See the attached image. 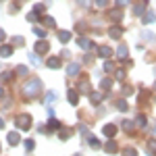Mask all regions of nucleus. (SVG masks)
<instances>
[{"label": "nucleus", "mask_w": 156, "mask_h": 156, "mask_svg": "<svg viewBox=\"0 0 156 156\" xmlns=\"http://www.w3.org/2000/svg\"><path fill=\"white\" fill-rule=\"evenodd\" d=\"M12 54V44H2L0 46V56H11Z\"/></svg>", "instance_id": "15"}, {"label": "nucleus", "mask_w": 156, "mask_h": 156, "mask_svg": "<svg viewBox=\"0 0 156 156\" xmlns=\"http://www.w3.org/2000/svg\"><path fill=\"white\" fill-rule=\"evenodd\" d=\"M69 104H73V106H77L79 104V92L77 90H69Z\"/></svg>", "instance_id": "9"}, {"label": "nucleus", "mask_w": 156, "mask_h": 156, "mask_svg": "<svg viewBox=\"0 0 156 156\" xmlns=\"http://www.w3.org/2000/svg\"><path fill=\"white\" fill-rule=\"evenodd\" d=\"M58 40L65 44V42H69L71 40V31H58Z\"/></svg>", "instance_id": "25"}, {"label": "nucleus", "mask_w": 156, "mask_h": 156, "mask_svg": "<svg viewBox=\"0 0 156 156\" xmlns=\"http://www.w3.org/2000/svg\"><path fill=\"white\" fill-rule=\"evenodd\" d=\"M56 98H58V96H56V92H48V96H46V102H48V104H52Z\"/></svg>", "instance_id": "36"}, {"label": "nucleus", "mask_w": 156, "mask_h": 156, "mask_svg": "<svg viewBox=\"0 0 156 156\" xmlns=\"http://www.w3.org/2000/svg\"><path fill=\"white\" fill-rule=\"evenodd\" d=\"M44 9H46V4H36V6H34V11H36L37 15H42V12H44Z\"/></svg>", "instance_id": "40"}, {"label": "nucleus", "mask_w": 156, "mask_h": 156, "mask_svg": "<svg viewBox=\"0 0 156 156\" xmlns=\"http://www.w3.org/2000/svg\"><path fill=\"white\" fill-rule=\"evenodd\" d=\"M108 36L112 37V40H119V37L123 36V29H121V27H117V25H112V27L108 29Z\"/></svg>", "instance_id": "11"}, {"label": "nucleus", "mask_w": 156, "mask_h": 156, "mask_svg": "<svg viewBox=\"0 0 156 156\" xmlns=\"http://www.w3.org/2000/svg\"><path fill=\"white\" fill-rule=\"evenodd\" d=\"M79 71H81L79 62H69V65H67V75H69V77H75V75H79Z\"/></svg>", "instance_id": "4"}, {"label": "nucleus", "mask_w": 156, "mask_h": 156, "mask_svg": "<svg viewBox=\"0 0 156 156\" xmlns=\"http://www.w3.org/2000/svg\"><path fill=\"white\" fill-rule=\"evenodd\" d=\"M77 92H79V94H92V90H90V81H87V79H81L79 85H77Z\"/></svg>", "instance_id": "7"}, {"label": "nucleus", "mask_w": 156, "mask_h": 156, "mask_svg": "<svg viewBox=\"0 0 156 156\" xmlns=\"http://www.w3.org/2000/svg\"><path fill=\"white\" fill-rule=\"evenodd\" d=\"M48 50H50V44L46 42V40H40V42L36 44V52L37 54H46Z\"/></svg>", "instance_id": "6"}, {"label": "nucleus", "mask_w": 156, "mask_h": 156, "mask_svg": "<svg viewBox=\"0 0 156 156\" xmlns=\"http://www.w3.org/2000/svg\"><path fill=\"white\" fill-rule=\"evenodd\" d=\"M112 69H115V62L106 60V62H104V71H112Z\"/></svg>", "instance_id": "41"}, {"label": "nucleus", "mask_w": 156, "mask_h": 156, "mask_svg": "<svg viewBox=\"0 0 156 156\" xmlns=\"http://www.w3.org/2000/svg\"><path fill=\"white\" fill-rule=\"evenodd\" d=\"M29 60H31V65H36V67H40V65H42V60L37 58L36 52H31V54H29Z\"/></svg>", "instance_id": "29"}, {"label": "nucleus", "mask_w": 156, "mask_h": 156, "mask_svg": "<svg viewBox=\"0 0 156 156\" xmlns=\"http://www.w3.org/2000/svg\"><path fill=\"white\" fill-rule=\"evenodd\" d=\"M87 144L92 146L94 150H98V148H102V142H100L98 137H94V135H87Z\"/></svg>", "instance_id": "16"}, {"label": "nucleus", "mask_w": 156, "mask_h": 156, "mask_svg": "<svg viewBox=\"0 0 156 156\" xmlns=\"http://www.w3.org/2000/svg\"><path fill=\"white\" fill-rule=\"evenodd\" d=\"M104 152H106V154H117V152H119V146H117V142H115L112 137H108V142L104 144Z\"/></svg>", "instance_id": "3"}, {"label": "nucleus", "mask_w": 156, "mask_h": 156, "mask_svg": "<svg viewBox=\"0 0 156 156\" xmlns=\"http://www.w3.org/2000/svg\"><path fill=\"white\" fill-rule=\"evenodd\" d=\"M115 106L119 108L121 112H125V110L129 108V106H127V102H125V100H117V102H115Z\"/></svg>", "instance_id": "28"}, {"label": "nucleus", "mask_w": 156, "mask_h": 156, "mask_svg": "<svg viewBox=\"0 0 156 156\" xmlns=\"http://www.w3.org/2000/svg\"><path fill=\"white\" fill-rule=\"evenodd\" d=\"M146 6H148V0H142V2H137V4L133 6V12H135L137 17H142V15H144V9H146Z\"/></svg>", "instance_id": "10"}, {"label": "nucleus", "mask_w": 156, "mask_h": 156, "mask_svg": "<svg viewBox=\"0 0 156 156\" xmlns=\"http://www.w3.org/2000/svg\"><path fill=\"white\" fill-rule=\"evenodd\" d=\"M4 40V31H2V27H0V42Z\"/></svg>", "instance_id": "47"}, {"label": "nucleus", "mask_w": 156, "mask_h": 156, "mask_svg": "<svg viewBox=\"0 0 156 156\" xmlns=\"http://www.w3.org/2000/svg\"><path fill=\"white\" fill-rule=\"evenodd\" d=\"M115 75H117V79H119V81H123V79H125V71H123V69H117V71H115Z\"/></svg>", "instance_id": "39"}, {"label": "nucleus", "mask_w": 156, "mask_h": 156, "mask_svg": "<svg viewBox=\"0 0 156 156\" xmlns=\"http://www.w3.org/2000/svg\"><path fill=\"white\" fill-rule=\"evenodd\" d=\"M15 73H17V75H21V77H25L29 71H27V67H23V65H21V67H17V71H15Z\"/></svg>", "instance_id": "35"}, {"label": "nucleus", "mask_w": 156, "mask_h": 156, "mask_svg": "<svg viewBox=\"0 0 156 156\" xmlns=\"http://www.w3.org/2000/svg\"><path fill=\"white\" fill-rule=\"evenodd\" d=\"M90 102H92V104H100V102H102V94L92 92V94H90Z\"/></svg>", "instance_id": "20"}, {"label": "nucleus", "mask_w": 156, "mask_h": 156, "mask_svg": "<svg viewBox=\"0 0 156 156\" xmlns=\"http://www.w3.org/2000/svg\"><path fill=\"white\" fill-rule=\"evenodd\" d=\"M146 148H148V152L152 156H156V140H150V142L146 144Z\"/></svg>", "instance_id": "23"}, {"label": "nucleus", "mask_w": 156, "mask_h": 156, "mask_svg": "<svg viewBox=\"0 0 156 156\" xmlns=\"http://www.w3.org/2000/svg\"><path fill=\"white\" fill-rule=\"evenodd\" d=\"M0 98H4V90L2 87H0Z\"/></svg>", "instance_id": "48"}, {"label": "nucleus", "mask_w": 156, "mask_h": 156, "mask_svg": "<svg viewBox=\"0 0 156 156\" xmlns=\"http://www.w3.org/2000/svg\"><path fill=\"white\" fill-rule=\"evenodd\" d=\"M154 19H156V15H154V12H148V15H144V23H152Z\"/></svg>", "instance_id": "38"}, {"label": "nucleus", "mask_w": 156, "mask_h": 156, "mask_svg": "<svg viewBox=\"0 0 156 156\" xmlns=\"http://www.w3.org/2000/svg\"><path fill=\"white\" fill-rule=\"evenodd\" d=\"M48 129H52V131H58V129H60V121H56L54 117H52V119L48 121Z\"/></svg>", "instance_id": "19"}, {"label": "nucleus", "mask_w": 156, "mask_h": 156, "mask_svg": "<svg viewBox=\"0 0 156 156\" xmlns=\"http://www.w3.org/2000/svg\"><path fill=\"white\" fill-rule=\"evenodd\" d=\"M42 21H44V25H48V27H56V21H54L52 17H44Z\"/></svg>", "instance_id": "31"}, {"label": "nucleus", "mask_w": 156, "mask_h": 156, "mask_svg": "<svg viewBox=\"0 0 156 156\" xmlns=\"http://www.w3.org/2000/svg\"><path fill=\"white\" fill-rule=\"evenodd\" d=\"M98 54H100L102 58H108V56L112 54V48H110V46H102V48H98Z\"/></svg>", "instance_id": "17"}, {"label": "nucleus", "mask_w": 156, "mask_h": 156, "mask_svg": "<svg viewBox=\"0 0 156 156\" xmlns=\"http://www.w3.org/2000/svg\"><path fill=\"white\" fill-rule=\"evenodd\" d=\"M23 94L29 98H36L37 94H42V81L37 79V77H31L29 81H25L23 83Z\"/></svg>", "instance_id": "1"}, {"label": "nucleus", "mask_w": 156, "mask_h": 156, "mask_svg": "<svg viewBox=\"0 0 156 156\" xmlns=\"http://www.w3.org/2000/svg\"><path fill=\"white\" fill-rule=\"evenodd\" d=\"M37 19H40V15H37L36 11H31V12H29V15H27V21H31V23H36Z\"/></svg>", "instance_id": "32"}, {"label": "nucleus", "mask_w": 156, "mask_h": 156, "mask_svg": "<svg viewBox=\"0 0 156 156\" xmlns=\"http://www.w3.org/2000/svg\"><path fill=\"white\" fill-rule=\"evenodd\" d=\"M123 156H137V152H135V148H125Z\"/></svg>", "instance_id": "34"}, {"label": "nucleus", "mask_w": 156, "mask_h": 156, "mask_svg": "<svg viewBox=\"0 0 156 156\" xmlns=\"http://www.w3.org/2000/svg\"><path fill=\"white\" fill-rule=\"evenodd\" d=\"M100 87H102V90H110V87H112V79H108V77H104V79L100 81Z\"/></svg>", "instance_id": "26"}, {"label": "nucleus", "mask_w": 156, "mask_h": 156, "mask_svg": "<svg viewBox=\"0 0 156 156\" xmlns=\"http://www.w3.org/2000/svg\"><path fill=\"white\" fill-rule=\"evenodd\" d=\"M125 4H129V0H117V6H125Z\"/></svg>", "instance_id": "45"}, {"label": "nucleus", "mask_w": 156, "mask_h": 156, "mask_svg": "<svg viewBox=\"0 0 156 156\" xmlns=\"http://www.w3.org/2000/svg\"><path fill=\"white\" fill-rule=\"evenodd\" d=\"M142 37H144V40H150V42H152V40H154V34H150V31H144V34H142Z\"/></svg>", "instance_id": "42"}, {"label": "nucleus", "mask_w": 156, "mask_h": 156, "mask_svg": "<svg viewBox=\"0 0 156 156\" xmlns=\"http://www.w3.org/2000/svg\"><path fill=\"white\" fill-rule=\"evenodd\" d=\"M46 65H48L50 69H60V58L58 56H50V58L46 60Z\"/></svg>", "instance_id": "14"}, {"label": "nucleus", "mask_w": 156, "mask_h": 156, "mask_svg": "<svg viewBox=\"0 0 156 156\" xmlns=\"http://www.w3.org/2000/svg\"><path fill=\"white\" fill-rule=\"evenodd\" d=\"M127 54H129V48H127L125 44H121L119 48H117V56H119L121 60H125V58H127Z\"/></svg>", "instance_id": "13"}, {"label": "nucleus", "mask_w": 156, "mask_h": 156, "mask_svg": "<svg viewBox=\"0 0 156 156\" xmlns=\"http://www.w3.org/2000/svg\"><path fill=\"white\" fill-rule=\"evenodd\" d=\"M34 34L37 37H46V29H42V27H34Z\"/></svg>", "instance_id": "33"}, {"label": "nucleus", "mask_w": 156, "mask_h": 156, "mask_svg": "<svg viewBox=\"0 0 156 156\" xmlns=\"http://www.w3.org/2000/svg\"><path fill=\"white\" fill-rule=\"evenodd\" d=\"M12 77H15V75H12L11 71H4V73H0V81H2V83H4V81H11Z\"/></svg>", "instance_id": "27"}, {"label": "nucleus", "mask_w": 156, "mask_h": 156, "mask_svg": "<svg viewBox=\"0 0 156 156\" xmlns=\"http://www.w3.org/2000/svg\"><path fill=\"white\" fill-rule=\"evenodd\" d=\"M77 44H79V48L81 50H92V40H87V37H77Z\"/></svg>", "instance_id": "8"}, {"label": "nucleus", "mask_w": 156, "mask_h": 156, "mask_svg": "<svg viewBox=\"0 0 156 156\" xmlns=\"http://www.w3.org/2000/svg\"><path fill=\"white\" fill-rule=\"evenodd\" d=\"M135 125H137V127H142V129H146V125H148V119H146L144 115H140V117L135 119Z\"/></svg>", "instance_id": "21"}, {"label": "nucleus", "mask_w": 156, "mask_h": 156, "mask_svg": "<svg viewBox=\"0 0 156 156\" xmlns=\"http://www.w3.org/2000/svg\"><path fill=\"white\" fill-rule=\"evenodd\" d=\"M2 127H4V121H2V119H0V129H2Z\"/></svg>", "instance_id": "49"}, {"label": "nucleus", "mask_w": 156, "mask_h": 156, "mask_svg": "<svg viewBox=\"0 0 156 156\" xmlns=\"http://www.w3.org/2000/svg\"><path fill=\"white\" fill-rule=\"evenodd\" d=\"M154 92H156V83H154Z\"/></svg>", "instance_id": "50"}, {"label": "nucleus", "mask_w": 156, "mask_h": 156, "mask_svg": "<svg viewBox=\"0 0 156 156\" xmlns=\"http://www.w3.org/2000/svg\"><path fill=\"white\" fill-rule=\"evenodd\" d=\"M6 140H9V144H11V146H17L19 142H21V135H19L17 131H11L9 135H6Z\"/></svg>", "instance_id": "12"}, {"label": "nucleus", "mask_w": 156, "mask_h": 156, "mask_svg": "<svg viewBox=\"0 0 156 156\" xmlns=\"http://www.w3.org/2000/svg\"><path fill=\"white\" fill-rule=\"evenodd\" d=\"M102 131H104L106 137H115L117 131H119V127H117V125H112V123H108V125H104V129H102Z\"/></svg>", "instance_id": "5"}, {"label": "nucleus", "mask_w": 156, "mask_h": 156, "mask_svg": "<svg viewBox=\"0 0 156 156\" xmlns=\"http://www.w3.org/2000/svg\"><path fill=\"white\" fill-rule=\"evenodd\" d=\"M94 4H96V6H100V9H102V6H106V4H108V0H96V2H94Z\"/></svg>", "instance_id": "43"}, {"label": "nucleus", "mask_w": 156, "mask_h": 156, "mask_svg": "<svg viewBox=\"0 0 156 156\" xmlns=\"http://www.w3.org/2000/svg\"><path fill=\"white\" fill-rule=\"evenodd\" d=\"M23 144H25V150H27V152H31V150L36 148V142H34V140H25Z\"/></svg>", "instance_id": "30"}, {"label": "nucleus", "mask_w": 156, "mask_h": 156, "mask_svg": "<svg viewBox=\"0 0 156 156\" xmlns=\"http://www.w3.org/2000/svg\"><path fill=\"white\" fill-rule=\"evenodd\" d=\"M15 125H17L19 131H27V129L31 127V117H29V115H19V117L15 119Z\"/></svg>", "instance_id": "2"}, {"label": "nucleus", "mask_w": 156, "mask_h": 156, "mask_svg": "<svg viewBox=\"0 0 156 156\" xmlns=\"http://www.w3.org/2000/svg\"><path fill=\"white\" fill-rule=\"evenodd\" d=\"M11 42H12V46H21V44H23L25 40H23V37H21V36H15V37H12V40H11Z\"/></svg>", "instance_id": "37"}, {"label": "nucleus", "mask_w": 156, "mask_h": 156, "mask_svg": "<svg viewBox=\"0 0 156 156\" xmlns=\"http://www.w3.org/2000/svg\"><path fill=\"white\" fill-rule=\"evenodd\" d=\"M110 19H112V21H121V19H123V12H121L119 9L110 11Z\"/></svg>", "instance_id": "24"}, {"label": "nucleus", "mask_w": 156, "mask_h": 156, "mask_svg": "<svg viewBox=\"0 0 156 156\" xmlns=\"http://www.w3.org/2000/svg\"><path fill=\"white\" fill-rule=\"evenodd\" d=\"M79 4H81L83 9H87V6H90V0H79Z\"/></svg>", "instance_id": "46"}, {"label": "nucleus", "mask_w": 156, "mask_h": 156, "mask_svg": "<svg viewBox=\"0 0 156 156\" xmlns=\"http://www.w3.org/2000/svg\"><path fill=\"white\" fill-rule=\"evenodd\" d=\"M79 131L83 133L85 137H87V135H90V131H87V127H85V125H79Z\"/></svg>", "instance_id": "44"}, {"label": "nucleus", "mask_w": 156, "mask_h": 156, "mask_svg": "<svg viewBox=\"0 0 156 156\" xmlns=\"http://www.w3.org/2000/svg\"><path fill=\"white\" fill-rule=\"evenodd\" d=\"M123 129L127 133H131L133 129H135V121H125V123H123Z\"/></svg>", "instance_id": "22"}, {"label": "nucleus", "mask_w": 156, "mask_h": 156, "mask_svg": "<svg viewBox=\"0 0 156 156\" xmlns=\"http://www.w3.org/2000/svg\"><path fill=\"white\" fill-rule=\"evenodd\" d=\"M71 137V129H58V140L60 142H65V140H69Z\"/></svg>", "instance_id": "18"}]
</instances>
